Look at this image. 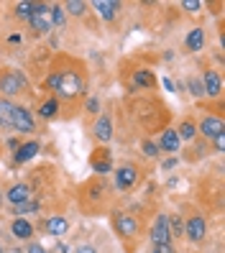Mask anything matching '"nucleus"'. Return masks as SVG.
<instances>
[{
    "mask_svg": "<svg viewBox=\"0 0 225 253\" xmlns=\"http://www.w3.org/2000/svg\"><path fill=\"white\" fill-rule=\"evenodd\" d=\"M44 87L51 92V97L59 105L64 102L69 108H77L87 97V69L82 67L80 59L62 54L54 59L46 80H44Z\"/></svg>",
    "mask_w": 225,
    "mask_h": 253,
    "instance_id": "obj_1",
    "label": "nucleus"
},
{
    "mask_svg": "<svg viewBox=\"0 0 225 253\" xmlns=\"http://www.w3.org/2000/svg\"><path fill=\"white\" fill-rule=\"evenodd\" d=\"M115 200V189L108 182V176H90L87 182L80 184L77 189V202L80 210L90 217H97L110 212V205Z\"/></svg>",
    "mask_w": 225,
    "mask_h": 253,
    "instance_id": "obj_2",
    "label": "nucleus"
},
{
    "mask_svg": "<svg viewBox=\"0 0 225 253\" xmlns=\"http://www.w3.org/2000/svg\"><path fill=\"white\" fill-rule=\"evenodd\" d=\"M108 215H110V228L118 235V241L123 243L126 253H136L141 243V222L136 220V215L126 210H110Z\"/></svg>",
    "mask_w": 225,
    "mask_h": 253,
    "instance_id": "obj_3",
    "label": "nucleus"
},
{
    "mask_svg": "<svg viewBox=\"0 0 225 253\" xmlns=\"http://www.w3.org/2000/svg\"><path fill=\"white\" fill-rule=\"evenodd\" d=\"M141 182V169L136 167V164H121L115 171H113V189L118 192H131V189H136Z\"/></svg>",
    "mask_w": 225,
    "mask_h": 253,
    "instance_id": "obj_4",
    "label": "nucleus"
},
{
    "mask_svg": "<svg viewBox=\"0 0 225 253\" xmlns=\"http://www.w3.org/2000/svg\"><path fill=\"white\" fill-rule=\"evenodd\" d=\"M28 87V80L21 69H3L0 72V92L5 97H13V95H21Z\"/></svg>",
    "mask_w": 225,
    "mask_h": 253,
    "instance_id": "obj_5",
    "label": "nucleus"
},
{
    "mask_svg": "<svg viewBox=\"0 0 225 253\" xmlns=\"http://www.w3.org/2000/svg\"><path fill=\"white\" fill-rule=\"evenodd\" d=\"M184 238L189 243H202L207 238V220L202 212L189 210V215L184 217Z\"/></svg>",
    "mask_w": 225,
    "mask_h": 253,
    "instance_id": "obj_6",
    "label": "nucleus"
},
{
    "mask_svg": "<svg viewBox=\"0 0 225 253\" xmlns=\"http://www.w3.org/2000/svg\"><path fill=\"white\" fill-rule=\"evenodd\" d=\"M148 241L151 246H167V243H174L172 238V230H169V217L167 212H159L151 222V228H148Z\"/></svg>",
    "mask_w": 225,
    "mask_h": 253,
    "instance_id": "obj_7",
    "label": "nucleus"
},
{
    "mask_svg": "<svg viewBox=\"0 0 225 253\" xmlns=\"http://www.w3.org/2000/svg\"><path fill=\"white\" fill-rule=\"evenodd\" d=\"M90 169L95 171V176H108L113 171V154L108 146H95L90 154Z\"/></svg>",
    "mask_w": 225,
    "mask_h": 253,
    "instance_id": "obj_8",
    "label": "nucleus"
},
{
    "mask_svg": "<svg viewBox=\"0 0 225 253\" xmlns=\"http://www.w3.org/2000/svg\"><path fill=\"white\" fill-rule=\"evenodd\" d=\"M197 133H202L207 141H215V138L225 136V121H223V115H205L202 121H200Z\"/></svg>",
    "mask_w": 225,
    "mask_h": 253,
    "instance_id": "obj_9",
    "label": "nucleus"
},
{
    "mask_svg": "<svg viewBox=\"0 0 225 253\" xmlns=\"http://www.w3.org/2000/svg\"><path fill=\"white\" fill-rule=\"evenodd\" d=\"M10 128H13V130H18L21 136H23V133H34V128H36V118H34V113L28 110V108L16 105V110H13Z\"/></svg>",
    "mask_w": 225,
    "mask_h": 253,
    "instance_id": "obj_10",
    "label": "nucleus"
},
{
    "mask_svg": "<svg viewBox=\"0 0 225 253\" xmlns=\"http://www.w3.org/2000/svg\"><path fill=\"white\" fill-rule=\"evenodd\" d=\"M46 13H49V5H46V3H39V5H36V13L28 18V26H31V31H34L36 36H46V34L51 31V23H49V18H46Z\"/></svg>",
    "mask_w": 225,
    "mask_h": 253,
    "instance_id": "obj_11",
    "label": "nucleus"
},
{
    "mask_svg": "<svg viewBox=\"0 0 225 253\" xmlns=\"http://www.w3.org/2000/svg\"><path fill=\"white\" fill-rule=\"evenodd\" d=\"M5 202L13 207V205H21V202H28V200H34V195H31V187L28 184H23V182H16V184H10L8 189H5Z\"/></svg>",
    "mask_w": 225,
    "mask_h": 253,
    "instance_id": "obj_12",
    "label": "nucleus"
},
{
    "mask_svg": "<svg viewBox=\"0 0 225 253\" xmlns=\"http://www.w3.org/2000/svg\"><path fill=\"white\" fill-rule=\"evenodd\" d=\"M92 136L100 141V146H105L110 138H113V118L105 113V115H97V121L92 126Z\"/></svg>",
    "mask_w": 225,
    "mask_h": 253,
    "instance_id": "obj_13",
    "label": "nucleus"
},
{
    "mask_svg": "<svg viewBox=\"0 0 225 253\" xmlns=\"http://www.w3.org/2000/svg\"><path fill=\"white\" fill-rule=\"evenodd\" d=\"M41 230H46L54 238H64L67 230H69V220L64 215H51V217H46L41 222Z\"/></svg>",
    "mask_w": 225,
    "mask_h": 253,
    "instance_id": "obj_14",
    "label": "nucleus"
},
{
    "mask_svg": "<svg viewBox=\"0 0 225 253\" xmlns=\"http://www.w3.org/2000/svg\"><path fill=\"white\" fill-rule=\"evenodd\" d=\"M202 90H205V97H220V92H223V80H220L218 72L207 69V72L202 74Z\"/></svg>",
    "mask_w": 225,
    "mask_h": 253,
    "instance_id": "obj_15",
    "label": "nucleus"
},
{
    "mask_svg": "<svg viewBox=\"0 0 225 253\" xmlns=\"http://www.w3.org/2000/svg\"><path fill=\"white\" fill-rule=\"evenodd\" d=\"M10 235L16 238V241H31V238L36 235V228L26 217H16L10 222Z\"/></svg>",
    "mask_w": 225,
    "mask_h": 253,
    "instance_id": "obj_16",
    "label": "nucleus"
},
{
    "mask_svg": "<svg viewBox=\"0 0 225 253\" xmlns=\"http://www.w3.org/2000/svg\"><path fill=\"white\" fill-rule=\"evenodd\" d=\"M179 143H182V141H179V136H177V130L174 128H164L161 130V136H159V151H167V154H177L179 151Z\"/></svg>",
    "mask_w": 225,
    "mask_h": 253,
    "instance_id": "obj_17",
    "label": "nucleus"
},
{
    "mask_svg": "<svg viewBox=\"0 0 225 253\" xmlns=\"http://www.w3.org/2000/svg\"><path fill=\"white\" fill-rule=\"evenodd\" d=\"M39 151H41L39 141H23L16 151H13V161H16V164H26V161H31Z\"/></svg>",
    "mask_w": 225,
    "mask_h": 253,
    "instance_id": "obj_18",
    "label": "nucleus"
},
{
    "mask_svg": "<svg viewBox=\"0 0 225 253\" xmlns=\"http://www.w3.org/2000/svg\"><path fill=\"white\" fill-rule=\"evenodd\" d=\"M92 8L97 10V16L102 21H115L118 10H121V3H115V0H95Z\"/></svg>",
    "mask_w": 225,
    "mask_h": 253,
    "instance_id": "obj_19",
    "label": "nucleus"
},
{
    "mask_svg": "<svg viewBox=\"0 0 225 253\" xmlns=\"http://www.w3.org/2000/svg\"><path fill=\"white\" fill-rule=\"evenodd\" d=\"M156 77L151 69H136L133 72V90H154Z\"/></svg>",
    "mask_w": 225,
    "mask_h": 253,
    "instance_id": "obj_20",
    "label": "nucleus"
},
{
    "mask_svg": "<svg viewBox=\"0 0 225 253\" xmlns=\"http://www.w3.org/2000/svg\"><path fill=\"white\" fill-rule=\"evenodd\" d=\"M202 46H205V31H202V28H192V31H187L184 49L189 54H197V51H202Z\"/></svg>",
    "mask_w": 225,
    "mask_h": 253,
    "instance_id": "obj_21",
    "label": "nucleus"
},
{
    "mask_svg": "<svg viewBox=\"0 0 225 253\" xmlns=\"http://www.w3.org/2000/svg\"><path fill=\"white\" fill-rule=\"evenodd\" d=\"M39 118L41 121H51V118H56V113H59V102L54 100V97H49V100H44L41 105H39Z\"/></svg>",
    "mask_w": 225,
    "mask_h": 253,
    "instance_id": "obj_22",
    "label": "nucleus"
},
{
    "mask_svg": "<svg viewBox=\"0 0 225 253\" xmlns=\"http://www.w3.org/2000/svg\"><path fill=\"white\" fill-rule=\"evenodd\" d=\"M13 110H16V105H13L8 97H0V126H3V128H10Z\"/></svg>",
    "mask_w": 225,
    "mask_h": 253,
    "instance_id": "obj_23",
    "label": "nucleus"
},
{
    "mask_svg": "<svg viewBox=\"0 0 225 253\" xmlns=\"http://www.w3.org/2000/svg\"><path fill=\"white\" fill-rule=\"evenodd\" d=\"M169 230H172V238H184V217L179 212H169Z\"/></svg>",
    "mask_w": 225,
    "mask_h": 253,
    "instance_id": "obj_24",
    "label": "nucleus"
},
{
    "mask_svg": "<svg viewBox=\"0 0 225 253\" xmlns=\"http://www.w3.org/2000/svg\"><path fill=\"white\" fill-rule=\"evenodd\" d=\"M177 136H179V141H194L197 138V126L192 121H182V126L177 128Z\"/></svg>",
    "mask_w": 225,
    "mask_h": 253,
    "instance_id": "obj_25",
    "label": "nucleus"
},
{
    "mask_svg": "<svg viewBox=\"0 0 225 253\" xmlns=\"http://www.w3.org/2000/svg\"><path fill=\"white\" fill-rule=\"evenodd\" d=\"M10 212H13V215H18V217H23V215H34V212H39V202H36V200H28V202H21V205H13V207H10Z\"/></svg>",
    "mask_w": 225,
    "mask_h": 253,
    "instance_id": "obj_26",
    "label": "nucleus"
},
{
    "mask_svg": "<svg viewBox=\"0 0 225 253\" xmlns=\"http://www.w3.org/2000/svg\"><path fill=\"white\" fill-rule=\"evenodd\" d=\"M49 13H51V26L54 28H64V23H67V10L62 8V5H49Z\"/></svg>",
    "mask_w": 225,
    "mask_h": 253,
    "instance_id": "obj_27",
    "label": "nucleus"
},
{
    "mask_svg": "<svg viewBox=\"0 0 225 253\" xmlns=\"http://www.w3.org/2000/svg\"><path fill=\"white\" fill-rule=\"evenodd\" d=\"M36 5H39V3H31V0H23V3H18V5H16V16H18L21 21H26V23H28V18H31L34 13H36Z\"/></svg>",
    "mask_w": 225,
    "mask_h": 253,
    "instance_id": "obj_28",
    "label": "nucleus"
},
{
    "mask_svg": "<svg viewBox=\"0 0 225 253\" xmlns=\"http://www.w3.org/2000/svg\"><path fill=\"white\" fill-rule=\"evenodd\" d=\"M62 8H64V10H69L72 16H82V13L87 10V3H85V0H67V3H64Z\"/></svg>",
    "mask_w": 225,
    "mask_h": 253,
    "instance_id": "obj_29",
    "label": "nucleus"
},
{
    "mask_svg": "<svg viewBox=\"0 0 225 253\" xmlns=\"http://www.w3.org/2000/svg\"><path fill=\"white\" fill-rule=\"evenodd\" d=\"M141 151H143L148 159H156V156L161 154V151H159V146H156L151 138H143V141H141Z\"/></svg>",
    "mask_w": 225,
    "mask_h": 253,
    "instance_id": "obj_30",
    "label": "nucleus"
},
{
    "mask_svg": "<svg viewBox=\"0 0 225 253\" xmlns=\"http://www.w3.org/2000/svg\"><path fill=\"white\" fill-rule=\"evenodd\" d=\"M189 90L194 97H205V90H202V82L200 80H189Z\"/></svg>",
    "mask_w": 225,
    "mask_h": 253,
    "instance_id": "obj_31",
    "label": "nucleus"
},
{
    "mask_svg": "<svg viewBox=\"0 0 225 253\" xmlns=\"http://www.w3.org/2000/svg\"><path fill=\"white\" fill-rule=\"evenodd\" d=\"M148 253H177L174 243H167V246H151V251Z\"/></svg>",
    "mask_w": 225,
    "mask_h": 253,
    "instance_id": "obj_32",
    "label": "nucleus"
},
{
    "mask_svg": "<svg viewBox=\"0 0 225 253\" xmlns=\"http://www.w3.org/2000/svg\"><path fill=\"white\" fill-rule=\"evenodd\" d=\"M182 8H184V10H189V13H197V10L202 8V3H200V0H184Z\"/></svg>",
    "mask_w": 225,
    "mask_h": 253,
    "instance_id": "obj_33",
    "label": "nucleus"
},
{
    "mask_svg": "<svg viewBox=\"0 0 225 253\" xmlns=\"http://www.w3.org/2000/svg\"><path fill=\"white\" fill-rule=\"evenodd\" d=\"M26 253H49L46 248H44L41 243H36V241H31L28 243V248H26Z\"/></svg>",
    "mask_w": 225,
    "mask_h": 253,
    "instance_id": "obj_34",
    "label": "nucleus"
},
{
    "mask_svg": "<svg viewBox=\"0 0 225 253\" xmlns=\"http://www.w3.org/2000/svg\"><path fill=\"white\" fill-rule=\"evenodd\" d=\"M85 108H87V113H100V102H97L95 97H90V100L85 102Z\"/></svg>",
    "mask_w": 225,
    "mask_h": 253,
    "instance_id": "obj_35",
    "label": "nucleus"
},
{
    "mask_svg": "<svg viewBox=\"0 0 225 253\" xmlns=\"http://www.w3.org/2000/svg\"><path fill=\"white\" fill-rule=\"evenodd\" d=\"M74 253H97V251H95V246H77Z\"/></svg>",
    "mask_w": 225,
    "mask_h": 253,
    "instance_id": "obj_36",
    "label": "nucleus"
},
{
    "mask_svg": "<svg viewBox=\"0 0 225 253\" xmlns=\"http://www.w3.org/2000/svg\"><path fill=\"white\" fill-rule=\"evenodd\" d=\"M215 148H218V151H223V148H225V136L215 138Z\"/></svg>",
    "mask_w": 225,
    "mask_h": 253,
    "instance_id": "obj_37",
    "label": "nucleus"
},
{
    "mask_svg": "<svg viewBox=\"0 0 225 253\" xmlns=\"http://www.w3.org/2000/svg\"><path fill=\"white\" fill-rule=\"evenodd\" d=\"M164 87H167V92H174V84H172V80H164Z\"/></svg>",
    "mask_w": 225,
    "mask_h": 253,
    "instance_id": "obj_38",
    "label": "nucleus"
},
{
    "mask_svg": "<svg viewBox=\"0 0 225 253\" xmlns=\"http://www.w3.org/2000/svg\"><path fill=\"white\" fill-rule=\"evenodd\" d=\"M3 200H5V197H3V192H0V207H3Z\"/></svg>",
    "mask_w": 225,
    "mask_h": 253,
    "instance_id": "obj_39",
    "label": "nucleus"
},
{
    "mask_svg": "<svg viewBox=\"0 0 225 253\" xmlns=\"http://www.w3.org/2000/svg\"><path fill=\"white\" fill-rule=\"evenodd\" d=\"M0 253H5V246L3 243H0Z\"/></svg>",
    "mask_w": 225,
    "mask_h": 253,
    "instance_id": "obj_40",
    "label": "nucleus"
}]
</instances>
